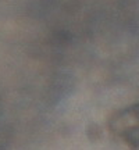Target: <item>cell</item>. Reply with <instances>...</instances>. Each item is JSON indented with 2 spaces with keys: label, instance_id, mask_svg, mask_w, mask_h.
Here are the masks:
<instances>
[{
  "label": "cell",
  "instance_id": "1",
  "mask_svg": "<svg viewBox=\"0 0 139 150\" xmlns=\"http://www.w3.org/2000/svg\"><path fill=\"white\" fill-rule=\"evenodd\" d=\"M110 131L128 150H139V103L116 114Z\"/></svg>",
  "mask_w": 139,
  "mask_h": 150
}]
</instances>
